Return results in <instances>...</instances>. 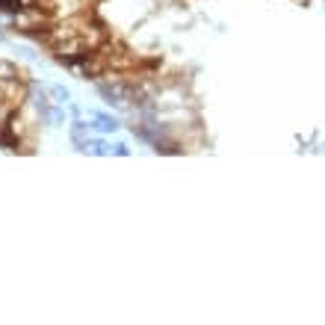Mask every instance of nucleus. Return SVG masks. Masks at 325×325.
I'll return each mask as SVG.
<instances>
[{
	"instance_id": "nucleus-1",
	"label": "nucleus",
	"mask_w": 325,
	"mask_h": 325,
	"mask_svg": "<svg viewBox=\"0 0 325 325\" xmlns=\"http://www.w3.org/2000/svg\"><path fill=\"white\" fill-rule=\"evenodd\" d=\"M101 95L107 98L109 104H127L130 89H127L124 83H101Z\"/></svg>"
},
{
	"instance_id": "nucleus-2",
	"label": "nucleus",
	"mask_w": 325,
	"mask_h": 325,
	"mask_svg": "<svg viewBox=\"0 0 325 325\" xmlns=\"http://www.w3.org/2000/svg\"><path fill=\"white\" fill-rule=\"evenodd\" d=\"M89 119L95 121L92 127L101 133H112V130H119V121L112 119V116H104V112H89Z\"/></svg>"
},
{
	"instance_id": "nucleus-3",
	"label": "nucleus",
	"mask_w": 325,
	"mask_h": 325,
	"mask_svg": "<svg viewBox=\"0 0 325 325\" xmlns=\"http://www.w3.org/2000/svg\"><path fill=\"white\" fill-rule=\"evenodd\" d=\"M71 139L77 148H83L86 142H89V124H80V121H74L71 124Z\"/></svg>"
},
{
	"instance_id": "nucleus-4",
	"label": "nucleus",
	"mask_w": 325,
	"mask_h": 325,
	"mask_svg": "<svg viewBox=\"0 0 325 325\" xmlns=\"http://www.w3.org/2000/svg\"><path fill=\"white\" fill-rule=\"evenodd\" d=\"M48 92L53 98H60V104H68V92H65L62 86H48Z\"/></svg>"
}]
</instances>
